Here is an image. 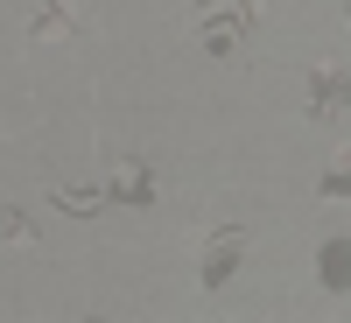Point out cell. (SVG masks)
Returning <instances> with one entry per match:
<instances>
[{"label":"cell","instance_id":"4","mask_svg":"<svg viewBox=\"0 0 351 323\" xmlns=\"http://www.w3.org/2000/svg\"><path fill=\"white\" fill-rule=\"evenodd\" d=\"M112 197L148 204V162H120V176H112Z\"/></svg>","mask_w":351,"mask_h":323},{"label":"cell","instance_id":"7","mask_svg":"<svg viewBox=\"0 0 351 323\" xmlns=\"http://www.w3.org/2000/svg\"><path fill=\"white\" fill-rule=\"evenodd\" d=\"M56 204H64V211H92L99 190H56Z\"/></svg>","mask_w":351,"mask_h":323},{"label":"cell","instance_id":"1","mask_svg":"<svg viewBox=\"0 0 351 323\" xmlns=\"http://www.w3.org/2000/svg\"><path fill=\"white\" fill-rule=\"evenodd\" d=\"M84 28V0H49V8L36 14V43H64Z\"/></svg>","mask_w":351,"mask_h":323},{"label":"cell","instance_id":"2","mask_svg":"<svg viewBox=\"0 0 351 323\" xmlns=\"http://www.w3.org/2000/svg\"><path fill=\"white\" fill-rule=\"evenodd\" d=\"M337 106H344V64H316V77H309V112H316V120H337Z\"/></svg>","mask_w":351,"mask_h":323},{"label":"cell","instance_id":"6","mask_svg":"<svg viewBox=\"0 0 351 323\" xmlns=\"http://www.w3.org/2000/svg\"><path fill=\"white\" fill-rule=\"evenodd\" d=\"M324 288H344V246H324Z\"/></svg>","mask_w":351,"mask_h":323},{"label":"cell","instance_id":"3","mask_svg":"<svg viewBox=\"0 0 351 323\" xmlns=\"http://www.w3.org/2000/svg\"><path fill=\"white\" fill-rule=\"evenodd\" d=\"M239 232H218L211 246H204V288H225V274H232V260H239Z\"/></svg>","mask_w":351,"mask_h":323},{"label":"cell","instance_id":"5","mask_svg":"<svg viewBox=\"0 0 351 323\" xmlns=\"http://www.w3.org/2000/svg\"><path fill=\"white\" fill-rule=\"evenodd\" d=\"M0 232H8V239H14V246H36V225H28L21 211H0Z\"/></svg>","mask_w":351,"mask_h":323}]
</instances>
